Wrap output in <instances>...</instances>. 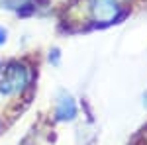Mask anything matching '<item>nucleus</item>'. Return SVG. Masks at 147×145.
Here are the masks:
<instances>
[{
  "label": "nucleus",
  "mask_w": 147,
  "mask_h": 145,
  "mask_svg": "<svg viewBox=\"0 0 147 145\" xmlns=\"http://www.w3.org/2000/svg\"><path fill=\"white\" fill-rule=\"evenodd\" d=\"M53 63H59V51L53 49Z\"/></svg>",
  "instance_id": "nucleus-6"
},
{
  "label": "nucleus",
  "mask_w": 147,
  "mask_h": 145,
  "mask_svg": "<svg viewBox=\"0 0 147 145\" xmlns=\"http://www.w3.org/2000/svg\"><path fill=\"white\" fill-rule=\"evenodd\" d=\"M90 10L94 20L100 24H110L120 14L118 0H90Z\"/></svg>",
  "instance_id": "nucleus-2"
},
{
  "label": "nucleus",
  "mask_w": 147,
  "mask_h": 145,
  "mask_svg": "<svg viewBox=\"0 0 147 145\" xmlns=\"http://www.w3.org/2000/svg\"><path fill=\"white\" fill-rule=\"evenodd\" d=\"M4 41H6V30H2V28H0V45L4 43Z\"/></svg>",
  "instance_id": "nucleus-5"
},
{
  "label": "nucleus",
  "mask_w": 147,
  "mask_h": 145,
  "mask_svg": "<svg viewBox=\"0 0 147 145\" xmlns=\"http://www.w3.org/2000/svg\"><path fill=\"white\" fill-rule=\"evenodd\" d=\"M2 8H10V10H20L24 6L30 4V0H0Z\"/></svg>",
  "instance_id": "nucleus-4"
},
{
  "label": "nucleus",
  "mask_w": 147,
  "mask_h": 145,
  "mask_svg": "<svg viewBox=\"0 0 147 145\" xmlns=\"http://www.w3.org/2000/svg\"><path fill=\"white\" fill-rule=\"evenodd\" d=\"M30 84V71L22 63H10L4 71V77L0 80V94L4 96H16L22 94L26 86Z\"/></svg>",
  "instance_id": "nucleus-1"
},
{
  "label": "nucleus",
  "mask_w": 147,
  "mask_h": 145,
  "mask_svg": "<svg viewBox=\"0 0 147 145\" xmlns=\"http://www.w3.org/2000/svg\"><path fill=\"white\" fill-rule=\"evenodd\" d=\"M55 114H57V120H61V122H69V120H73V118L77 116V104H75V100H73L69 94L63 92V94L57 98Z\"/></svg>",
  "instance_id": "nucleus-3"
}]
</instances>
